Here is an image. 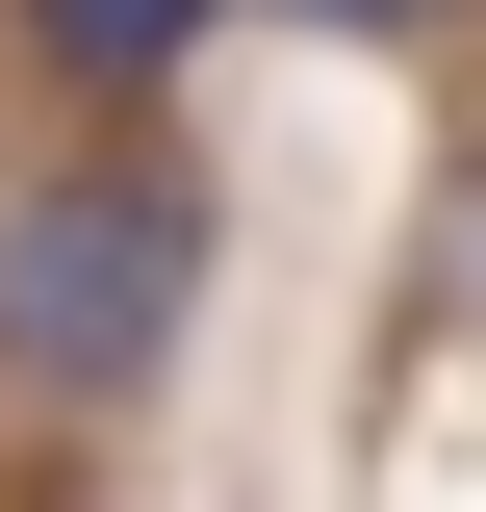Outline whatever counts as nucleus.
<instances>
[{"mask_svg": "<svg viewBox=\"0 0 486 512\" xmlns=\"http://www.w3.org/2000/svg\"><path fill=\"white\" fill-rule=\"evenodd\" d=\"M180 333H205V180L154 128L0 180V384H26V410H154Z\"/></svg>", "mask_w": 486, "mask_h": 512, "instance_id": "obj_1", "label": "nucleus"}, {"mask_svg": "<svg viewBox=\"0 0 486 512\" xmlns=\"http://www.w3.org/2000/svg\"><path fill=\"white\" fill-rule=\"evenodd\" d=\"M205 26H231V0H26V52H52V77H103V103H154Z\"/></svg>", "mask_w": 486, "mask_h": 512, "instance_id": "obj_2", "label": "nucleus"}, {"mask_svg": "<svg viewBox=\"0 0 486 512\" xmlns=\"http://www.w3.org/2000/svg\"><path fill=\"white\" fill-rule=\"evenodd\" d=\"M282 26H435V0H282Z\"/></svg>", "mask_w": 486, "mask_h": 512, "instance_id": "obj_3", "label": "nucleus"}]
</instances>
